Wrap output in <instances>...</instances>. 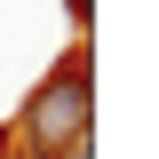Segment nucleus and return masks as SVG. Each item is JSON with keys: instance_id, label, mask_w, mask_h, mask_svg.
I'll return each mask as SVG.
<instances>
[{"instance_id": "20e7f679", "label": "nucleus", "mask_w": 159, "mask_h": 159, "mask_svg": "<svg viewBox=\"0 0 159 159\" xmlns=\"http://www.w3.org/2000/svg\"><path fill=\"white\" fill-rule=\"evenodd\" d=\"M0 159H32V151H24V143H16V135H8V151H0Z\"/></svg>"}, {"instance_id": "f257e3e1", "label": "nucleus", "mask_w": 159, "mask_h": 159, "mask_svg": "<svg viewBox=\"0 0 159 159\" xmlns=\"http://www.w3.org/2000/svg\"><path fill=\"white\" fill-rule=\"evenodd\" d=\"M88 111H96V72H88V48H80V56H64L56 72L24 96V111H16L8 135L32 159H56V151H72V143H88Z\"/></svg>"}, {"instance_id": "f03ea898", "label": "nucleus", "mask_w": 159, "mask_h": 159, "mask_svg": "<svg viewBox=\"0 0 159 159\" xmlns=\"http://www.w3.org/2000/svg\"><path fill=\"white\" fill-rule=\"evenodd\" d=\"M56 159H96V143H72V151H56Z\"/></svg>"}, {"instance_id": "7ed1b4c3", "label": "nucleus", "mask_w": 159, "mask_h": 159, "mask_svg": "<svg viewBox=\"0 0 159 159\" xmlns=\"http://www.w3.org/2000/svg\"><path fill=\"white\" fill-rule=\"evenodd\" d=\"M64 8H72V16H80V24H88V8H96V0H64Z\"/></svg>"}]
</instances>
